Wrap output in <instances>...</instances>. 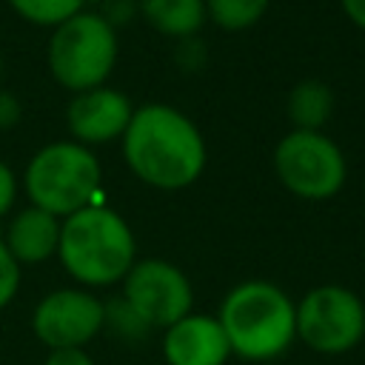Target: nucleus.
<instances>
[{"mask_svg": "<svg viewBox=\"0 0 365 365\" xmlns=\"http://www.w3.org/2000/svg\"><path fill=\"white\" fill-rule=\"evenodd\" d=\"M120 140L128 171L160 191L191 185L200 180L208 160L205 140L194 120L168 103H145L134 108Z\"/></svg>", "mask_w": 365, "mask_h": 365, "instance_id": "nucleus-1", "label": "nucleus"}, {"mask_svg": "<svg viewBox=\"0 0 365 365\" xmlns=\"http://www.w3.org/2000/svg\"><path fill=\"white\" fill-rule=\"evenodd\" d=\"M57 259L83 288L117 285L137 262V242L128 222L100 200L60 220Z\"/></svg>", "mask_w": 365, "mask_h": 365, "instance_id": "nucleus-2", "label": "nucleus"}, {"mask_svg": "<svg viewBox=\"0 0 365 365\" xmlns=\"http://www.w3.org/2000/svg\"><path fill=\"white\" fill-rule=\"evenodd\" d=\"M217 319L228 336L231 354L248 362L282 356L297 339V302L268 279H245L234 285Z\"/></svg>", "mask_w": 365, "mask_h": 365, "instance_id": "nucleus-3", "label": "nucleus"}, {"mask_svg": "<svg viewBox=\"0 0 365 365\" xmlns=\"http://www.w3.org/2000/svg\"><path fill=\"white\" fill-rule=\"evenodd\" d=\"M23 188L31 205L63 220L91 202H100L103 168L88 145L57 140L34 151L23 171Z\"/></svg>", "mask_w": 365, "mask_h": 365, "instance_id": "nucleus-4", "label": "nucleus"}, {"mask_svg": "<svg viewBox=\"0 0 365 365\" xmlns=\"http://www.w3.org/2000/svg\"><path fill=\"white\" fill-rule=\"evenodd\" d=\"M120 54V40L114 26L97 11H77L60 26H54L46 48L48 71L57 86L68 91H86L106 86Z\"/></svg>", "mask_w": 365, "mask_h": 365, "instance_id": "nucleus-5", "label": "nucleus"}, {"mask_svg": "<svg viewBox=\"0 0 365 365\" xmlns=\"http://www.w3.org/2000/svg\"><path fill=\"white\" fill-rule=\"evenodd\" d=\"M277 180L299 200L319 202L339 194L348 177L342 148L325 131L291 128L274 148Z\"/></svg>", "mask_w": 365, "mask_h": 365, "instance_id": "nucleus-6", "label": "nucleus"}, {"mask_svg": "<svg viewBox=\"0 0 365 365\" xmlns=\"http://www.w3.org/2000/svg\"><path fill=\"white\" fill-rule=\"evenodd\" d=\"M365 336V302L345 285H317L297 302V339L314 354L339 356Z\"/></svg>", "mask_w": 365, "mask_h": 365, "instance_id": "nucleus-7", "label": "nucleus"}, {"mask_svg": "<svg viewBox=\"0 0 365 365\" xmlns=\"http://www.w3.org/2000/svg\"><path fill=\"white\" fill-rule=\"evenodd\" d=\"M123 299L148 328H168L194 308V288L188 277L168 259H137L123 277Z\"/></svg>", "mask_w": 365, "mask_h": 365, "instance_id": "nucleus-8", "label": "nucleus"}, {"mask_svg": "<svg viewBox=\"0 0 365 365\" xmlns=\"http://www.w3.org/2000/svg\"><path fill=\"white\" fill-rule=\"evenodd\" d=\"M106 325V302L88 288H57L46 294L34 314L31 331L48 348H86Z\"/></svg>", "mask_w": 365, "mask_h": 365, "instance_id": "nucleus-9", "label": "nucleus"}, {"mask_svg": "<svg viewBox=\"0 0 365 365\" xmlns=\"http://www.w3.org/2000/svg\"><path fill=\"white\" fill-rule=\"evenodd\" d=\"M134 114L131 100L111 86H94L77 91L66 108V125L80 145H103L123 137Z\"/></svg>", "mask_w": 365, "mask_h": 365, "instance_id": "nucleus-10", "label": "nucleus"}, {"mask_svg": "<svg viewBox=\"0 0 365 365\" xmlns=\"http://www.w3.org/2000/svg\"><path fill=\"white\" fill-rule=\"evenodd\" d=\"M163 356L168 365H225L234 354L220 319L191 311L165 328Z\"/></svg>", "mask_w": 365, "mask_h": 365, "instance_id": "nucleus-11", "label": "nucleus"}, {"mask_svg": "<svg viewBox=\"0 0 365 365\" xmlns=\"http://www.w3.org/2000/svg\"><path fill=\"white\" fill-rule=\"evenodd\" d=\"M3 240L17 265H40L57 254L60 217L37 205H29L11 217V222L3 231Z\"/></svg>", "mask_w": 365, "mask_h": 365, "instance_id": "nucleus-12", "label": "nucleus"}, {"mask_svg": "<svg viewBox=\"0 0 365 365\" xmlns=\"http://www.w3.org/2000/svg\"><path fill=\"white\" fill-rule=\"evenodd\" d=\"M145 23L165 37H191L202 29L205 0H137Z\"/></svg>", "mask_w": 365, "mask_h": 365, "instance_id": "nucleus-13", "label": "nucleus"}, {"mask_svg": "<svg viewBox=\"0 0 365 365\" xmlns=\"http://www.w3.org/2000/svg\"><path fill=\"white\" fill-rule=\"evenodd\" d=\"M288 120L299 131H322L334 114V91L322 80H299L288 94Z\"/></svg>", "mask_w": 365, "mask_h": 365, "instance_id": "nucleus-14", "label": "nucleus"}, {"mask_svg": "<svg viewBox=\"0 0 365 365\" xmlns=\"http://www.w3.org/2000/svg\"><path fill=\"white\" fill-rule=\"evenodd\" d=\"M268 3L271 0H205V17L225 31H242L265 14Z\"/></svg>", "mask_w": 365, "mask_h": 365, "instance_id": "nucleus-15", "label": "nucleus"}, {"mask_svg": "<svg viewBox=\"0 0 365 365\" xmlns=\"http://www.w3.org/2000/svg\"><path fill=\"white\" fill-rule=\"evenodd\" d=\"M11 6V11L34 26H60L63 20H68L71 14L83 11L86 0H6Z\"/></svg>", "mask_w": 365, "mask_h": 365, "instance_id": "nucleus-16", "label": "nucleus"}, {"mask_svg": "<svg viewBox=\"0 0 365 365\" xmlns=\"http://www.w3.org/2000/svg\"><path fill=\"white\" fill-rule=\"evenodd\" d=\"M106 325H108L117 336H125V339H140V336L148 331V325L134 314V308H131L123 297L106 302ZM106 325H103V328H106Z\"/></svg>", "mask_w": 365, "mask_h": 365, "instance_id": "nucleus-17", "label": "nucleus"}, {"mask_svg": "<svg viewBox=\"0 0 365 365\" xmlns=\"http://www.w3.org/2000/svg\"><path fill=\"white\" fill-rule=\"evenodd\" d=\"M17 288H20V265L14 262L11 251L6 248V240L0 231V311L14 299Z\"/></svg>", "mask_w": 365, "mask_h": 365, "instance_id": "nucleus-18", "label": "nucleus"}, {"mask_svg": "<svg viewBox=\"0 0 365 365\" xmlns=\"http://www.w3.org/2000/svg\"><path fill=\"white\" fill-rule=\"evenodd\" d=\"M14 200H17V177H14V171L0 160V220L11 211Z\"/></svg>", "mask_w": 365, "mask_h": 365, "instance_id": "nucleus-19", "label": "nucleus"}, {"mask_svg": "<svg viewBox=\"0 0 365 365\" xmlns=\"http://www.w3.org/2000/svg\"><path fill=\"white\" fill-rule=\"evenodd\" d=\"M43 365H94V359L86 354V348H54Z\"/></svg>", "mask_w": 365, "mask_h": 365, "instance_id": "nucleus-20", "label": "nucleus"}, {"mask_svg": "<svg viewBox=\"0 0 365 365\" xmlns=\"http://www.w3.org/2000/svg\"><path fill=\"white\" fill-rule=\"evenodd\" d=\"M20 117H23V111H20L17 97H14V94L0 91V131L14 128V125L20 123Z\"/></svg>", "mask_w": 365, "mask_h": 365, "instance_id": "nucleus-21", "label": "nucleus"}, {"mask_svg": "<svg viewBox=\"0 0 365 365\" xmlns=\"http://www.w3.org/2000/svg\"><path fill=\"white\" fill-rule=\"evenodd\" d=\"M339 6H342V11H345V17H348L356 29L365 31V0H339Z\"/></svg>", "mask_w": 365, "mask_h": 365, "instance_id": "nucleus-22", "label": "nucleus"}, {"mask_svg": "<svg viewBox=\"0 0 365 365\" xmlns=\"http://www.w3.org/2000/svg\"><path fill=\"white\" fill-rule=\"evenodd\" d=\"M0 80H3V57H0Z\"/></svg>", "mask_w": 365, "mask_h": 365, "instance_id": "nucleus-23", "label": "nucleus"}]
</instances>
